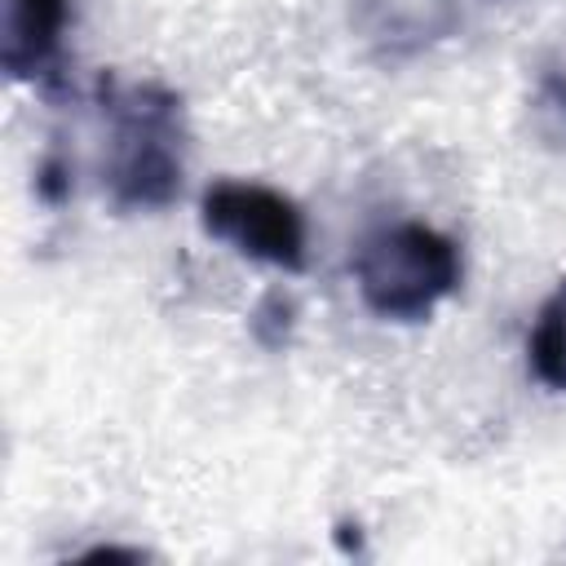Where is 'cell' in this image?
I'll use <instances>...</instances> for the list:
<instances>
[{"mask_svg":"<svg viewBox=\"0 0 566 566\" xmlns=\"http://www.w3.org/2000/svg\"><path fill=\"white\" fill-rule=\"evenodd\" d=\"M97 106L111 119V155L102 186L119 212H159L181 195L186 181V128L181 97L155 80L119 84L97 80Z\"/></svg>","mask_w":566,"mask_h":566,"instance_id":"cell-1","label":"cell"},{"mask_svg":"<svg viewBox=\"0 0 566 566\" xmlns=\"http://www.w3.org/2000/svg\"><path fill=\"white\" fill-rule=\"evenodd\" d=\"M349 270L363 305L385 323H424L464 283L460 243L416 217L363 234Z\"/></svg>","mask_w":566,"mask_h":566,"instance_id":"cell-2","label":"cell"},{"mask_svg":"<svg viewBox=\"0 0 566 566\" xmlns=\"http://www.w3.org/2000/svg\"><path fill=\"white\" fill-rule=\"evenodd\" d=\"M199 226L230 243L234 252L265 261L274 270L301 274L310 265V230L305 212L296 199L265 181H243V177H221L203 190L199 199Z\"/></svg>","mask_w":566,"mask_h":566,"instance_id":"cell-3","label":"cell"},{"mask_svg":"<svg viewBox=\"0 0 566 566\" xmlns=\"http://www.w3.org/2000/svg\"><path fill=\"white\" fill-rule=\"evenodd\" d=\"M71 22H75V0H4V40H0L4 75L18 84L53 80Z\"/></svg>","mask_w":566,"mask_h":566,"instance_id":"cell-4","label":"cell"},{"mask_svg":"<svg viewBox=\"0 0 566 566\" xmlns=\"http://www.w3.org/2000/svg\"><path fill=\"white\" fill-rule=\"evenodd\" d=\"M526 363H531V376L544 389L566 394V279L544 296V305L531 323Z\"/></svg>","mask_w":566,"mask_h":566,"instance_id":"cell-5","label":"cell"},{"mask_svg":"<svg viewBox=\"0 0 566 566\" xmlns=\"http://www.w3.org/2000/svg\"><path fill=\"white\" fill-rule=\"evenodd\" d=\"M252 332H256V340H261L265 349H279V345L287 340V332H292V301L279 296V292H270V296L261 301L256 318H252Z\"/></svg>","mask_w":566,"mask_h":566,"instance_id":"cell-6","label":"cell"},{"mask_svg":"<svg viewBox=\"0 0 566 566\" xmlns=\"http://www.w3.org/2000/svg\"><path fill=\"white\" fill-rule=\"evenodd\" d=\"M35 190H40L44 203H62L71 195V164L57 150H49L44 164L35 168Z\"/></svg>","mask_w":566,"mask_h":566,"instance_id":"cell-7","label":"cell"},{"mask_svg":"<svg viewBox=\"0 0 566 566\" xmlns=\"http://www.w3.org/2000/svg\"><path fill=\"white\" fill-rule=\"evenodd\" d=\"M539 88H544V93H548V97H553V102H557V106L566 111V71L548 66V71L539 75Z\"/></svg>","mask_w":566,"mask_h":566,"instance_id":"cell-8","label":"cell"}]
</instances>
